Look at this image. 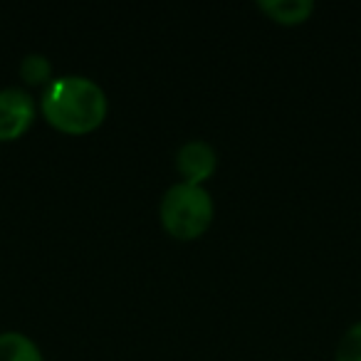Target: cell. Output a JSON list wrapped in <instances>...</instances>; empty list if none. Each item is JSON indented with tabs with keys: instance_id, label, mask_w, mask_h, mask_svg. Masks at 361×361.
I'll list each match as a JSON object with an SVG mask.
<instances>
[{
	"instance_id": "6",
	"label": "cell",
	"mask_w": 361,
	"mask_h": 361,
	"mask_svg": "<svg viewBox=\"0 0 361 361\" xmlns=\"http://www.w3.org/2000/svg\"><path fill=\"white\" fill-rule=\"evenodd\" d=\"M0 361H45L30 336L20 331H0Z\"/></svg>"
},
{
	"instance_id": "5",
	"label": "cell",
	"mask_w": 361,
	"mask_h": 361,
	"mask_svg": "<svg viewBox=\"0 0 361 361\" xmlns=\"http://www.w3.org/2000/svg\"><path fill=\"white\" fill-rule=\"evenodd\" d=\"M255 6L280 25H302L314 13L312 0H257Z\"/></svg>"
},
{
	"instance_id": "7",
	"label": "cell",
	"mask_w": 361,
	"mask_h": 361,
	"mask_svg": "<svg viewBox=\"0 0 361 361\" xmlns=\"http://www.w3.org/2000/svg\"><path fill=\"white\" fill-rule=\"evenodd\" d=\"M20 77L27 85H50V77H52L50 60L45 55H40V52H30L20 62Z\"/></svg>"
},
{
	"instance_id": "3",
	"label": "cell",
	"mask_w": 361,
	"mask_h": 361,
	"mask_svg": "<svg viewBox=\"0 0 361 361\" xmlns=\"http://www.w3.org/2000/svg\"><path fill=\"white\" fill-rule=\"evenodd\" d=\"M37 114L35 97L23 87L0 90V141H16L32 126Z\"/></svg>"
},
{
	"instance_id": "2",
	"label": "cell",
	"mask_w": 361,
	"mask_h": 361,
	"mask_svg": "<svg viewBox=\"0 0 361 361\" xmlns=\"http://www.w3.org/2000/svg\"><path fill=\"white\" fill-rule=\"evenodd\" d=\"M213 206L211 193L203 186H193V183H173L161 198V226L166 228L171 238L176 240H196L211 228L213 223Z\"/></svg>"
},
{
	"instance_id": "1",
	"label": "cell",
	"mask_w": 361,
	"mask_h": 361,
	"mask_svg": "<svg viewBox=\"0 0 361 361\" xmlns=\"http://www.w3.org/2000/svg\"><path fill=\"white\" fill-rule=\"evenodd\" d=\"M106 94L94 80L65 75L50 80L42 92V114L65 134H90L106 119Z\"/></svg>"
},
{
	"instance_id": "8",
	"label": "cell",
	"mask_w": 361,
	"mask_h": 361,
	"mask_svg": "<svg viewBox=\"0 0 361 361\" xmlns=\"http://www.w3.org/2000/svg\"><path fill=\"white\" fill-rule=\"evenodd\" d=\"M334 361H361V322L351 324L344 331L339 346H336Z\"/></svg>"
},
{
	"instance_id": "4",
	"label": "cell",
	"mask_w": 361,
	"mask_h": 361,
	"mask_svg": "<svg viewBox=\"0 0 361 361\" xmlns=\"http://www.w3.org/2000/svg\"><path fill=\"white\" fill-rule=\"evenodd\" d=\"M176 169L183 176L186 183L193 186H203V180H208L218 169V154L208 141L193 139L186 141L176 154Z\"/></svg>"
}]
</instances>
